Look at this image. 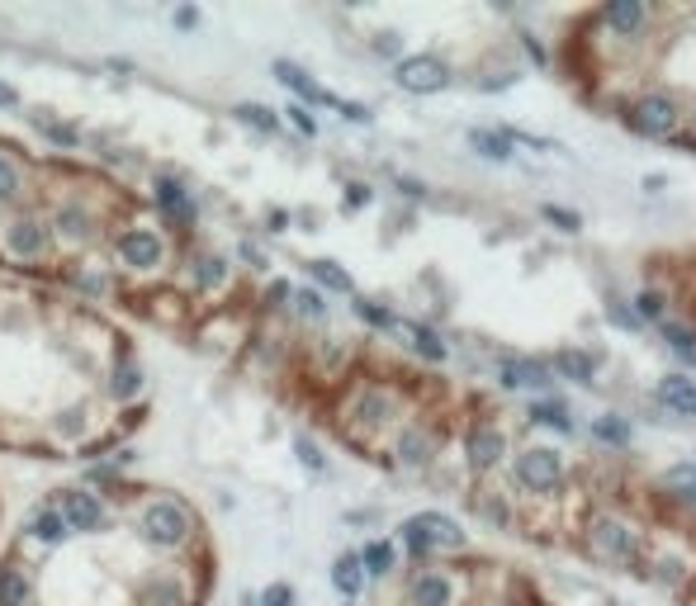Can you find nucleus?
<instances>
[{
    "label": "nucleus",
    "instance_id": "1",
    "mask_svg": "<svg viewBox=\"0 0 696 606\" xmlns=\"http://www.w3.org/2000/svg\"><path fill=\"white\" fill-rule=\"evenodd\" d=\"M152 417V370L105 308L0 270V455L100 460Z\"/></svg>",
    "mask_w": 696,
    "mask_h": 606
},
{
    "label": "nucleus",
    "instance_id": "11",
    "mask_svg": "<svg viewBox=\"0 0 696 606\" xmlns=\"http://www.w3.org/2000/svg\"><path fill=\"white\" fill-rule=\"evenodd\" d=\"M559 479H564V464H559L554 450H526L517 460V483L531 488V493H550Z\"/></svg>",
    "mask_w": 696,
    "mask_h": 606
},
{
    "label": "nucleus",
    "instance_id": "31",
    "mask_svg": "<svg viewBox=\"0 0 696 606\" xmlns=\"http://www.w3.org/2000/svg\"><path fill=\"white\" fill-rule=\"evenodd\" d=\"M668 488H673V493H678V498H687L696 507V469H668Z\"/></svg>",
    "mask_w": 696,
    "mask_h": 606
},
{
    "label": "nucleus",
    "instance_id": "3",
    "mask_svg": "<svg viewBox=\"0 0 696 606\" xmlns=\"http://www.w3.org/2000/svg\"><path fill=\"white\" fill-rule=\"evenodd\" d=\"M157 564L161 554L147 550L114 507L105 531L72 535L62 550L34 559L29 606H143V583Z\"/></svg>",
    "mask_w": 696,
    "mask_h": 606
},
{
    "label": "nucleus",
    "instance_id": "42",
    "mask_svg": "<svg viewBox=\"0 0 696 606\" xmlns=\"http://www.w3.org/2000/svg\"><path fill=\"white\" fill-rule=\"evenodd\" d=\"M0 531H5V498H0Z\"/></svg>",
    "mask_w": 696,
    "mask_h": 606
},
{
    "label": "nucleus",
    "instance_id": "23",
    "mask_svg": "<svg viewBox=\"0 0 696 606\" xmlns=\"http://www.w3.org/2000/svg\"><path fill=\"white\" fill-rule=\"evenodd\" d=\"M554 370L573 384H592V375H597L592 356H583V351H554Z\"/></svg>",
    "mask_w": 696,
    "mask_h": 606
},
{
    "label": "nucleus",
    "instance_id": "12",
    "mask_svg": "<svg viewBox=\"0 0 696 606\" xmlns=\"http://www.w3.org/2000/svg\"><path fill=\"white\" fill-rule=\"evenodd\" d=\"M455 578L446 569H422L408 578V606H455Z\"/></svg>",
    "mask_w": 696,
    "mask_h": 606
},
{
    "label": "nucleus",
    "instance_id": "41",
    "mask_svg": "<svg viewBox=\"0 0 696 606\" xmlns=\"http://www.w3.org/2000/svg\"><path fill=\"white\" fill-rule=\"evenodd\" d=\"M0 105H19V95L10 86H0Z\"/></svg>",
    "mask_w": 696,
    "mask_h": 606
},
{
    "label": "nucleus",
    "instance_id": "26",
    "mask_svg": "<svg viewBox=\"0 0 696 606\" xmlns=\"http://www.w3.org/2000/svg\"><path fill=\"white\" fill-rule=\"evenodd\" d=\"M232 119H237V124H247V128H256V133H275V128H280V119H275V109H266V105H251V100H242V105H232Z\"/></svg>",
    "mask_w": 696,
    "mask_h": 606
},
{
    "label": "nucleus",
    "instance_id": "9",
    "mask_svg": "<svg viewBox=\"0 0 696 606\" xmlns=\"http://www.w3.org/2000/svg\"><path fill=\"white\" fill-rule=\"evenodd\" d=\"M34 597V564L15 550H0V606H29Z\"/></svg>",
    "mask_w": 696,
    "mask_h": 606
},
{
    "label": "nucleus",
    "instance_id": "17",
    "mask_svg": "<svg viewBox=\"0 0 696 606\" xmlns=\"http://www.w3.org/2000/svg\"><path fill=\"white\" fill-rule=\"evenodd\" d=\"M659 403L668 412H678V417H696V384L682 375H668L659 384Z\"/></svg>",
    "mask_w": 696,
    "mask_h": 606
},
{
    "label": "nucleus",
    "instance_id": "16",
    "mask_svg": "<svg viewBox=\"0 0 696 606\" xmlns=\"http://www.w3.org/2000/svg\"><path fill=\"white\" fill-rule=\"evenodd\" d=\"M393 332H398V337H408V346H412V351H417L422 360H446V356H450L446 341L436 337L431 327H422V322H393Z\"/></svg>",
    "mask_w": 696,
    "mask_h": 606
},
{
    "label": "nucleus",
    "instance_id": "4",
    "mask_svg": "<svg viewBox=\"0 0 696 606\" xmlns=\"http://www.w3.org/2000/svg\"><path fill=\"white\" fill-rule=\"evenodd\" d=\"M95 474L105 483L109 502L119 507V517L128 521V531L138 535L152 554H161V559H204V554H218L209 521H204V512L185 493L161 488V483L124 479V474H109V469H95Z\"/></svg>",
    "mask_w": 696,
    "mask_h": 606
},
{
    "label": "nucleus",
    "instance_id": "20",
    "mask_svg": "<svg viewBox=\"0 0 696 606\" xmlns=\"http://www.w3.org/2000/svg\"><path fill=\"white\" fill-rule=\"evenodd\" d=\"M332 588L346 597V602H356L360 588H365V569H360L356 554H337V564H332Z\"/></svg>",
    "mask_w": 696,
    "mask_h": 606
},
{
    "label": "nucleus",
    "instance_id": "33",
    "mask_svg": "<svg viewBox=\"0 0 696 606\" xmlns=\"http://www.w3.org/2000/svg\"><path fill=\"white\" fill-rule=\"evenodd\" d=\"M592 436H602V441H630V422H621V417H602L597 427H592Z\"/></svg>",
    "mask_w": 696,
    "mask_h": 606
},
{
    "label": "nucleus",
    "instance_id": "5",
    "mask_svg": "<svg viewBox=\"0 0 696 606\" xmlns=\"http://www.w3.org/2000/svg\"><path fill=\"white\" fill-rule=\"evenodd\" d=\"M38 204V152L0 133V214H24Z\"/></svg>",
    "mask_w": 696,
    "mask_h": 606
},
{
    "label": "nucleus",
    "instance_id": "32",
    "mask_svg": "<svg viewBox=\"0 0 696 606\" xmlns=\"http://www.w3.org/2000/svg\"><path fill=\"white\" fill-rule=\"evenodd\" d=\"M256 606H294V588L289 583H266L256 592Z\"/></svg>",
    "mask_w": 696,
    "mask_h": 606
},
{
    "label": "nucleus",
    "instance_id": "8",
    "mask_svg": "<svg viewBox=\"0 0 696 606\" xmlns=\"http://www.w3.org/2000/svg\"><path fill=\"white\" fill-rule=\"evenodd\" d=\"M625 124L644 133V138H673V128H678V105L668 100V95H644L635 105L625 109Z\"/></svg>",
    "mask_w": 696,
    "mask_h": 606
},
{
    "label": "nucleus",
    "instance_id": "15",
    "mask_svg": "<svg viewBox=\"0 0 696 606\" xmlns=\"http://www.w3.org/2000/svg\"><path fill=\"white\" fill-rule=\"evenodd\" d=\"M469 464H474V469H493V464L502 460V450H507V441H502V431L498 427H488V422H483V427H474L469 431Z\"/></svg>",
    "mask_w": 696,
    "mask_h": 606
},
{
    "label": "nucleus",
    "instance_id": "28",
    "mask_svg": "<svg viewBox=\"0 0 696 606\" xmlns=\"http://www.w3.org/2000/svg\"><path fill=\"white\" fill-rule=\"evenodd\" d=\"M351 308H356V318L365 322V327H375V332H393V322H398L389 308H379L375 299H356Z\"/></svg>",
    "mask_w": 696,
    "mask_h": 606
},
{
    "label": "nucleus",
    "instance_id": "13",
    "mask_svg": "<svg viewBox=\"0 0 696 606\" xmlns=\"http://www.w3.org/2000/svg\"><path fill=\"white\" fill-rule=\"evenodd\" d=\"M431 455H436V436H431L427 427L408 422V427L393 436V464H403V469H422V464H431Z\"/></svg>",
    "mask_w": 696,
    "mask_h": 606
},
{
    "label": "nucleus",
    "instance_id": "37",
    "mask_svg": "<svg viewBox=\"0 0 696 606\" xmlns=\"http://www.w3.org/2000/svg\"><path fill=\"white\" fill-rule=\"evenodd\" d=\"M370 185H360V180H351V185H346V199H341V204H346V209H365V204H370Z\"/></svg>",
    "mask_w": 696,
    "mask_h": 606
},
{
    "label": "nucleus",
    "instance_id": "40",
    "mask_svg": "<svg viewBox=\"0 0 696 606\" xmlns=\"http://www.w3.org/2000/svg\"><path fill=\"white\" fill-rule=\"evenodd\" d=\"M266 223H270V232H285L289 214H285V209H270V214H266Z\"/></svg>",
    "mask_w": 696,
    "mask_h": 606
},
{
    "label": "nucleus",
    "instance_id": "34",
    "mask_svg": "<svg viewBox=\"0 0 696 606\" xmlns=\"http://www.w3.org/2000/svg\"><path fill=\"white\" fill-rule=\"evenodd\" d=\"M540 214H545V223H554L559 232H578V228H583V218L573 214V209H554V204H545Z\"/></svg>",
    "mask_w": 696,
    "mask_h": 606
},
{
    "label": "nucleus",
    "instance_id": "21",
    "mask_svg": "<svg viewBox=\"0 0 696 606\" xmlns=\"http://www.w3.org/2000/svg\"><path fill=\"white\" fill-rule=\"evenodd\" d=\"M289 308L299 322H327V294H318L313 285H299L289 294Z\"/></svg>",
    "mask_w": 696,
    "mask_h": 606
},
{
    "label": "nucleus",
    "instance_id": "18",
    "mask_svg": "<svg viewBox=\"0 0 696 606\" xmlns=\"http://www.w3.org/2000/svg\"><path fill=\"white\" fill-rule=\"evenodd\" d=\"M308 280L318 285V294H322V289H327V294H356V280H351L337 261H327V256L308 261Z\"/></svg>",
    "mask_w": 696,
    "mask_h": 606
},
{
    "label": "nucleus",
    "instance_id": "36",
    "mask_svg": "<svg viewBox=\"0 0 696 606\" xmlns=\"http://www.w3.org/2000/svg\"><path fill=\"white\" fill-rule=\"evenodd\" d=\"M285 114H289V124L299 128L304 138H313V133H318V119H313V109H304V105H289Z\"/></svg>",
    "mask_w": 696,
    "mask_h": 606
},
{
    "label": "nucleus",
    "instance_id": "38",
    "mask_svg": "<svg viewBox=\"0 0 696 606\" xmlns=\"http://www.w3.org/2000/svg\"><path fill=\"white\" fill-rule=\"evenodd\" d=\"M294 450H299V460H304L313 474H322V455H318V446H313L308 436H299V441H294Z\"/></svg>",
    "mask_w": 696,
    "mask_h": 606
},
{
    "label": "nucleus",
    "instance_id": "30",
    "mask_svg": "<svg viewBox=\"0 0 696 606\" xmlns=\"http://www.w3.org/2000/svg\"><path fill=\"white\" fill-rule=\"evenodd\" d=\"M531 417H536L540 427H554V431H569L573 427L569 412H564V403H536V408H531Z\"/></svg>",
    "mask_w": 696,
    "mask_h": 606
},
{
    "label": "nucleus",
    "instance_id": "29",
    "mask_svg": "<svg viewBox=\"0 0 696 606\" xmlns=\"http://www.w3.org/2000/svg\"><path fill=\"white\" fill-rule=\"evenodd\" d=\"M38 128H43V138L48 143H57L67 157H72V147H81V133L76 128H67V124H57V119H38Z\"/></svg>",
    "mask_w": 696,
    "mask_h": 606
},
{
    "label": "nucleus",
    "instance_id": "39",
    "mask_svg": "<svg viewBox=\"0 0 696 606\" xmlns=\"http://www.w3.org/2000/svg\"><path fill=\"white\" fill-rule=\"evenodd\" d=\"M176 29H199V10H195V5H180V10H176Z\"/></svg>",
    "mask_w": 696,
    "mask_h": 606
},
{
    "label": "nucleus",
    "instance_id": "27",
    "mask_svg": "<svg viewBox=\"0 0 696 606\" xmlns=\"http://www.w3.org/2000/svg\"><path fill=\"white\" fill-rule=\"evenodd\" d=\"M663 337H668V346H673L687 365H696V332H692V327H682V322H663Z\"/></svg>",
    "mask_w": 696,
    "mask_h": 606
},
{
    "label": "nucleus",
    "instance_id": "35",
    "mask_svg": "<svg viewBox=\"0 0 696 606\" xmlns=\"http://www.w3.org/2000/svg\"><path fill=\"white\" fill-rule=\"evenodd\" d=\"M635 313H640V318H649V322H659L663 318V299L654 294V289H644V294H635Z\"/></svg>",
    "mask_w": 696,
    "mask_h": 606
},
{
    "label": "nucleus",
    "instance_id": "7",
    "mask_svg": "<svg viewBox=\"0 0 696 606\" xmlns=\"http://www.w3.org/2000/svg\"><path fill=\"white\" fill-rule=\"evenodd\" d=\"M393 81L408 90V95H436V90L450 86V67L441 57L417 53V57H403V62L393 67Z\"/></svg>",
    "mask_w": 696,
    "mask_h": 606
},
{
    "label": "nucleus",
    "instance_id": "25",
    "mask_svg": "<svg viewBox=\"0 0 696 606\" xmlns=\"http://www.w3.org/2000/svg\"><path fill=\"white\" fill-rule=\"evenodd\" d=\"M469 147L483 152L488 161H507V157H512V138H507V133H488V128H469Z\"/></svg>",
    "mask_w": 696,
    "mask_h": 606
},
{
    "label": "nucleus",
    "instance_id": "2",
    "mask_svg": "<svg viewBox=\"0 0 696 606\" xmlns=\"http://www.w3.org/2000/svg\"><path fill=\"white\" fill-rule=\"evenodd\" d=\"M38 218L48 223L62 266L95 261L105 247L147 214V195L67 152H38ZM57 266V270H62ZM53 270V275H57ZM48 275V280H53Z\"/></svg>",
    "mask_w": 696,
    "mask_h": 606
},
{
    "label": "nucleus",
    "instance_id": "19",
    "mask_svg": "<svg viewBox=\"0 0 696 606\" xmlns=\"http://www.w3.org/2000/svg\"><path fill=\"white\" fill-rule=\"evenodd\" d=\"M498 375L507 389H540V384H550V370L540 360H507Z\"/></svg>",
    "mask_w": 696,
    "mask_h": 606
},
{
    "label": "nucleus",
    "instance_id": "14",
    "mask_svg": "<svg viewBox=\"0 0 696 606\" xmlns=\"http://www.w3.org/2000/svg\"><path fill=\"white\" fill-rule=\"evenodd\" d=\"M275 76H280V86H289L294 95H299V105H304V109H313V105H332V109H337L341 105L337 95H327V90H322L318 81L304 72V67H294V62H275Z\"/></svg>",
    "mask_w": 696,
    "mask_h": 606
},
{
    "label": "nucleus",
    "instance_id": "10",
    "mask_svg": "<svg viewBox=\"0 0 696 606\" xmlns=\"http://www.w3.org/2000/svg\"><path fill=\"white\" fill-rule=\"evenodd\" d=\"M588 545H592V554L616 559V564L635 559V531H630V526H621V521H611V517L592 521V526H588Z\"/></svg>",
    "mask_w": 696,
    "mask_h": 606
},
{
    "label": "nucleus",
    "instance_id": "22",
    "mask_svg": "<svg viewBox=\"0 0 696 606\" xmlns=\"http://www.w3.org/2000/svg\"><path fill=\"white\" fill-rule=\"evenodd\" d=\"M602 19H607V24H611V29H616L621 38H630V34H635V29L644 24V5H640V0H616V5H611Z\"/></svg>",
    "mask_w": 696,
    "mask_h": 606
},
{
    "label": "nucleus",
    "instance_id": "6",
    "mask_svg": "<svg viewBox=\"0 0 696 606\" xmlns=\"http://www.w3.org/2000/svg\"><path fill=\"white\" fill-rule=\"evenodd\" d=\"M403 535V550L408 554H436V550H460L464 545V531L460 521L446 517V512H417L398 526Z\"/></svg>",
    "mask_w": 696,
    "mask_h": 606
},
{
    "label": "nucleus",
    "instance_id": "24",
    "mask_svg": "<svg viewBox=\"0 0 696 606\" xmlns=\"http://www.w3.org/2000/svg\"><path fill=\"white\" fill-rule=\"evenodd\" d=\"M356 559H360V569L370 573V578H389V573H393V545H389V540H370Z\"/></svg>",
    "mask_w": 696,
    "mask_h": 606
}]
</instances>
